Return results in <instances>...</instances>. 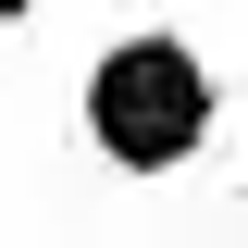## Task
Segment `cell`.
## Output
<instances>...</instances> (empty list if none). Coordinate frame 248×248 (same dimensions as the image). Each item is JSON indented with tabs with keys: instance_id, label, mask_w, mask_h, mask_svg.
I'll return each mask as SVG.
<instances>
[{
	"instance_id": "1",
	"label": "cell",
	"mask_w": 248,
	"mask_h": 248,
	"mask_svg": "<svg viewBox=\"0 0 248 248\" xmlns=\"http://www.w3.org/2000/svg\"><path fill=\"white\" fill-rule=\"evenodd\" d=\"M75 137H87L99 174H124V186L186 174V161L223 137V62L199 50V37H174V25L99 37L87 75H75Z\"/></svg>"
},
{
	"instance_id": "2",
	"label": "cell",
	"mask_w": 248,
	"mask_h": 248,
	"mask_svg": "<svg viewBox=\"0 0 248 248\" xmlns=\"http://www.w3.org/2000/svg\"><path fill=\"white\" fill-rule=\"evenodd\" d=\"M0 25H25V0H0Z\"/></svg>"
}]
</instances>
